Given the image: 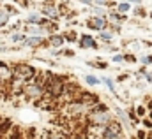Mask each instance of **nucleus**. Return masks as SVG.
<instances>
[{"label":"nucleus","instance_id":"nucleus-22","mask_svg":"<svg viewBox=\"0 0 152 139\" xmlns=\"http://www.w3.org/2000/svg\"><path fill=\"white\" fill-rule=\"evenodd\" d=\"M145 113H147V109H145L143 106H138V107H136V114H138L140 118H143V116H145Z\"/></svg>","mask_w":152,"mask_h":139},{"label":"nucleus","instance_id":"nucleus-31","mask_svg":"<svg viewBox=\"0 0 152 139\" xmlns=\"http://www.w3.org/2000/svg\"><path fill=\"white\" fill-rule=\"evenodd\" d=\"M64 55H67V56H73V55H75V53H73V51H71V49H67V51H64Z\"/></svg>","mask_w":152,"mask_h":139},{"label":"nucleus","instance_id":"nucleus-35","mask_svg":"<svg viewBox=\"0 0 152 139\" xmlns=\"http://www.w3.org/2000/svg\"><path fill=\"white\" fill-rule=\"evenodd\" d=\"M149 109H151V111H152V99H151V101H149Z\"/></svg>","mask_w":152,"mask_h":139},{"label":"nucleus","instance_id":"nucleus-25","mask_svg":"<svg viewBox=\"0 0 152 139\" xmlns=\"http://www.w3.org/2000/svg\"><path fill=\"white\" fill-rule=\"evenodd\" d=\"M11 39H12V42H20V41L23 39V35H20V34H12V37H11Z\"/></svg>","mask_w":152,"mask_h":139},{"label":"nucleus","instance_id":"nucleus-2","mask_svg":"<svg viewBox=\"0 0 152 139\" xmlns=\"http://www.w3.org/2000/svg\"><path fill=\"white\" fill-rule=\"evenodd\" d=\"M122 136V123L112 120L104 129H103V139H118Z\"/></svg>","mask_w":152,"mask_h":139},{"label":"nucleus","instance_id":"nucleus-15","mask_svg":"<svg viewBox=\"0 0 152 139\" xmlns=\"http://www.w3.org/2000/svg\"><path fill=\"white\" fill-rule=\"evenodd\" d=\"M117 11H118L120 14H126V12L129 11V4H126V2H122V4H118V5H117Z\"/></svg>","mask_w":152,"mask_h":139},{"label":"nucleus","instance_id":"nucleus-16","mask_svg":"<svg viewBox=\"0 0 152 139\" xmlns=\"http://www.w3.org/2000/svg\"><path fill=\"white\" fill-rule=\"evenodd\" d=\"M7 21H9V12H0V28L5 27Z\"/></svg>","mask_w":152,"mask_h":139},{"label":"nucleus","instance_id":"nucleus-36","mask_svg":"<svg viewBox=\"0 0 152 139\" xmlns=\"http://www.w3.org/2000/svg\"><path fill=\"white\" fill-rule=\"evenodd\" d=\"M147 139H152V132H149V134H147Z\"/></svg>","mask_w":152,"mask_h":139},{"label":"nucleus","instance_id":"nucleus-30","mask_svg":"<svg viewBox=\"0 0 152 139\" xmlns=\"http://www.w3.org/2000/svg\"><path fill=\"white\" fill-rule=\"evenodd\" d=\"M96 4H99V5H106L108 4V0H94Z\"/></svg>","mask_w":152,"mask_h":139},{"label":"nucleus","instance_id":"nucleus-5","mask_svg":"<svg viewBox=\"0 0 152 139\" xmlns=\"http://www.w3.org/2000/svg\"><path fill=\"white\" fill-rule=\"evenodd\" d=\"M83 111H85V106L81 102H69L67 104V114L69 116H80V114H83Z\"/></svg>","mask_w":152,"mask_h":139},{"label":"nucleus","instance_id":"nucleus-7","mask_svg":"<svg viewBox=\"0 0 152 139\" xmlns=\"http://www.w3.org/2000/svg\"><path fill=\"white\" fill-rule=\"evenodd\" d=\"M104 27H106V21H104L103 18H92V20L88 21V28H92V30H101V32H103Z\"/></svg>","mask_w":152,"mask_h":139},{"label":"nucleus","instance_id":"nucleus-17","mask_svg":"<svg viewBox=\"0 0 152 139\" xmlns=\"http://www.w3.org/2000/svg\"><path fill=\"white\" fill-rule=\"evenodd\" d=\"M27 21H30V23H39V25H41V16L36 14V12H34V14H28Z\"/></svg>","mask_w":152,"mask_h":139},{"label":"nucleus","instance_id":"nucleus-11","mask_svg":"<svg viewBox=\"0 0 152 139\" xmlns=\"http://www.w3.org/2000/svg\"><path fill=\"white\" fill-rule=\"evenodd\" d=\"M41 12H42L44 16H50V18H57V9H55V7H51V5H44V7L41 9Z\"/></svg>","mask_w":152,"mask_h":139},{"label":"nucleus","instance_id":"nucleus-24","mask_svg":"<svg viewBox=\"0 0 152 139\" xmlns=\"http://www.w3.org/2000/svg\"><path fill=\"white\" fill-rule=\"evenodd\" d=\"M142 123H143V127H145V129H152V120H151V118H143V122H142Z\"/></svg>","mask_w":152,"mask_h":139},{"label":"nucleus","instance_id":"nucleus-10","mask_svg":"<svg viewBox=\"0 0 152 139\" xmlns=\"http://www.w3.org/2000/svg\"><path fill=\"white\" fill-rule=\"evenodd\" d=\"M117 116L120 118V122H122V125L126 127V129H131V123H129V118H127V114L120 109V107H117Z\"/></svg>","mask_w":152,"mask_h":139},{"label":"nucleus","instance_id":"nucleus-26","mask_svg":"<svg viewBox=\"0 0 152 139\" xmlns=\"http://www.w3.org/2000/svg\"><path fill=\"white\" fill-rule=\"evenodd\" d=\"M136 138H138V139H147V132H145V130H138Z\"/></svg>","mask_w":152,"mask_h":139},{"label":"nucleus","instance_id":"nucleus-28","mask_svg":"<svg viewBox=\"0 0 152 139\" xmlns=\"http://www.w3.org/2000/svg\"><path fill=\"white\" fill-rule=\"evenodd\" d=\"M122 60H124V56H122V55H115V56H113V62H122Z\"/></svg>","mask_w":152,"mask_h":139},{"label":"nucleus","instance_id":"nucleus-18","mask_svg":"<svg viewBox=\"0 0 152 139\" xmlns=\"http://www.w3.org/2000/svg\"><path fill=\"white\" fill-rule=\"evenodd\" d=\"M85 81H87L88 85H92V86H94V85H99V83H101V81H99V79H97L96 76H85Z\"/></svg>","mask_w":152,"mask_h":139},{"label":"nucleus","instance_id":"nucleus-23","mask_svg":"<svg viewBox=\"0 0 152 139\" xmlns=\"http://www.w3.org/2000/svg\"><path fill=\"white\" fill-rule=\"evenodd\" d=\"M27 32H30V34H41L42 30H41V27H27Z\"/></svg>","mask_w":152,"mask_h":139},{"label":"nucleus","instance_id":"nucleus-34","mask_svg":"<svg viewBox=\"0 0 152 139\" xmlns=\"http://www.w3.org/2000/svg\"><path fill=\"white\" fill-rule=\"evenodd\" d=\"M50 139H62V138H60V136H51Z\"/></svg>","mask_w":152,"mask_h":139},{"label":"nucleus","instance_id":"nucleus-4","mask_svg":"<svg viewBox=\"0 0 152 139\" xmlns=\"http://www.w3.org/2000/svg\"><path fill=\"white\" fill-rule=\"evenodd\" d=\"M78 102H81V104L85 106H94L99 104V99H97V95H94V93H88V92H83V93H80V99H78Z\"/></svg>","mask_w":152,"mask_h":139},{"label":"nucleus","instance_id":"nucleus-3","mask_svg":"<svg viewBox=\"0 0 152 139\" xmlns=\"http://www.w3.org/2000/svg\"><path fill=\"white\" fill-rule=\"evenodd\" d=\"M110 122H112L110 113H92V114H90V123H92V125H99V127L104 129Z\"/></svg>","mask_w":152,"mask_h":139},{"label":"nucleus","instance_id":"nucleus-29","mask_svg":"<svg viewBox=\"0 0 152 139\" xmlns=\"http://www.w3.org/2000/svg\"><path fill=\"white\" fill-rule=\"evenodd\" d=\"M145 81H147V83H152V74H147V72H145Z\"/></svg>","mask_w":152,"mask_h":139},{"label":"nucleus","instance_id":"nucleus-6","mask_svg":"<svg viewBox=\"0 0 152 139\" xmlns=\"http://www.w3.org/2000/svg\"><path fill=\"white\" fill-rule=\"evenodd\" d=\"M12 67H9L5 62H0V77L4 79V81H7V79H12Z\"/></svg>","mask_w":152,"mask_h":139},{"label":"nucleus","instance_id":"nucleus-13","mask_svg":"<svg viewBox=\"0 0 152 139\" xmlns=\"http://www.w3.org/2000/svg\"><path fill=\"white\" fill-rule=\"evenodd\" d=\"M50 42H51V46L58 48V46H62V42H64V37H62V35H51Z\"/></svg>","mask_w":152,"mask_h":139},{"label":"nucleus","instance_id":"nucleus-32","mask_svg":"<svg viewBox=\"0 0 152 139\" xmlns=\"http://www.w3.org/2000/svg\"><path fill=\"white\" fill-rule=\"evenodd\" d=\"M122 2H126V4H129V2H133V4H140V0H122Z\"/></svg>","mask_w":152,"mask_h":139},{"label":"nucleus","instance_id":"nucleus-1","mask_svg":"<svg viewBox=\"0 0 152 139\" xmlns=\"http://www.w3.org/2000/svg\"><path fill=\"white\" fill-rule=\"evenodd\" d=\"M12 77H16L18 81H32L34 77H36V70L32 65H16L14 69H12Z\"/></svg>","mask_w":152,"mask_h":139},{"label":"nucleus","instance_id":"nucleus-33","mask_svg":"<svg viewBox=\"0 0 152 139\" xmlns=\"http://www.w3.org/2000/svg\"><path fill=\"white\" fill-rule=\"evenodd\" d=\"M80 2H83V4H92L94 0H80Z\"/></svg>","mask_w":152,"mask_h":139},{"label":"nucleus","instance_id":"nucleus-8","mask_svg":"<svg viewBox=\"0 0 152 139\" xmlns=\"http://www.w3.org/2000/svg\"><path fill=\"white\" fill-rule=\"evenodd\" d=\"M25 93L30 95V97H41L42 95V88L37 86V85H34V83H30L28 86H25Z\"/></svg>","mask_w":152,"mask_h":139},{"label":"nucleus","instance_id":"nucleus-9","mask_svg":"<svg viewBox=\"0 0 152 139\" xmlns=\"http://www.w3.org/2000/svg\"><path fill=\"white\" fill-rule=\"evenodd\" d=\"M80 46H81V48H97L96 41H94L90 35H83L81 41H80Z\"/></svg>","mask_w":152,"mask_h":139},{"label":"nucleus","instance_id":"nucleus-19","mask_svg":"<svg viewBox=\"0 0 152 139\" xmlns=\"http://www.w3.org/2000/svg\"><path fill=\"white\" fill-rule=\"evenodd\" d=\"M99 37H101V39H103V41H104V42H110V41H112V39H113V35L110 34V32H104V30H103V32H101V34H99Z\"/></svg>","mask_w":152,"mask_h":139},{"label":"nucleus","instance_id":"nucleus-14","mask_svg":"<svg viewBox=\"0 0 152 139\" xmlns=\"http://www.w3.org/2000/svg\"><path fill=\"white\" fill-rule=\"evenodd\" d=\"M92 113H108V106L99 102V104H96L92 107Z\"/></svg>","mask_w":152,"mask_h":139},{"label":"nucleus","instance_id":"nucleus-21","mask_svg":"<svg viewBox=\"0 0 152 139\" xmlns=\"http://www.w3.org/2000/svg\"><path fill=\"white\" fill-rule=\"evenodd\" d=\"M140 62H142L143 65H149V64H152V55H147V56H142V58H140Z\"/></svg>","mask_w":152,"mask_h":139},{"label":"nucleus","instance_id":"nucleus-12","mask_svg":"<svg viewBox=\"0 0 152 139\" xmlns=\"http://www.w3.org/2000/svg\"><path fill=\"white\" fill-rule=\"evenodd\" d=\"M25 44L27 46H39V44H42V39H41V35H34V37L25 39Z\"/></svg>","mask_w":152,"mask_h":139},{"label":"nucleus","instance_id":"nucleus-20","mask_svg":"<svg viewBox=\"0 0 152 139\" xmlns=\"http://www.w3.org/2000/svg\"><path fill=\"white\" fill-rule=\"evenodd\" d=\"M103 81H104V85H106V86H108V88H110V90L115 93V85H113V81H112L110 77H103Z\"/></svg>","mask_w":152,"mask_h":139},{"label":"nucleus","instance_id":"nucleus-27","mask_svg":"<svg viewBox=\"0 0 152 139\" xmlns=\"http://www.w3.org/2000/svg\"><path fill=\"white\" fill-rule=\"evenodd\" d=\"M124 60H127V62H134L136 58H134V55H126V56H124Z\"/></svg>","mask_w":152,"mask_h":139}]
</instances>
